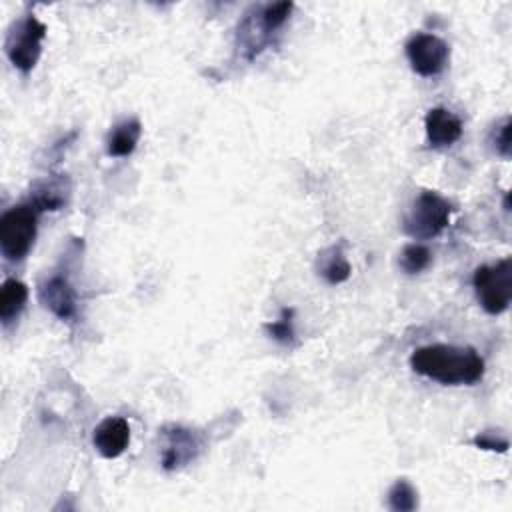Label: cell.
Masks as SVG:
<instances>
[{
	"label": "cell",
	"instance_id": "cell-1",
	"mask_svg": "<svg viewBox=\"0 0 512 512\" xmlns=\"http://www.w3.org/2000/svg\"><path fill=\"white\" fill-rule=\"evenodd\" d=\"M410 368L444 386H470L484 376V358L470 346L428 344L410 354Z\"/></svg>",
	"mask_w": 512,
	"mask_h": 512
},
{
	"label": "cell",
	"instance_id": "cell-2",
	"mask_svg": "<svg viewBox=\"0 0 512 512\" xmlns=\"http://www.w3.org/2000/svg\"><path fill=\"white\" fill-rule=\"evenodd\" d=\"M44 38L46 24L28 12L10 24L4 38V54L18 72L30 74L42 56Z\"/></svg>",
	"mask_w": 512,
	"mask_h": 512
},
{
	"label": "cell",
	"instance_id": "cell-3",
	"mask_svg": "<svg viewBox=\"0 0 512 512\" xmlns=\"http://www.w3.org/2000/svg\"><path fill=\"white\" fill-rule=\"evenodd\" d=\"M38 234V210L30 202L8 208L0 218V252L6 260H24Z\"/></svg>",
	"mask_w": 512,
	"mask_h": 512
},
{
	"label": "cell",
	"instance_id": "cell-4",
	"mask_svg": "<svg viewBox=\"0 0 512 512\" xmlns=\"http://www.w3.org/2000/svg\"><path fill=\"white\" fill-rule=\"evenodd\" d=\"M452 210V204L440 192L422 190L404 216L402 228L414 240L436 238L448 226Z\"/></svg>",
	"mask_w": 512,
	"mask_h": 512
},
{
	"label": "cell",
	"instance_id": "cell-5",
	"mask_svg": "<svg viewBox=\"0 0 512 512\" xmlns=\"http://www.w3.org/2000/svg\"><path fill=\"white\" fill-rule=\"evenodd\" d=\"M472 286L484 312L492 316L506 312L512 300V260L506 256L494 264L478 266Z\"/></svg>",
	"mask_w": 512,
	"mask_h": 512
},
{
	"label": "cell",
	"instance_id": "cell-6",
	"mask_svg": "<svg viewBox=\"0 0 512 512\" xmlns=\"http://www.w3.org/2000/svg\"><path fill=\"white\" fill-rule=\"evenodd\" d=\"M410 68L422 76L432 78L446 70L450 60V46L436 34L416 32L404 46Z\"/></svg>",
	"mask_w": 512,
	"mask_h": 512
},
{
	"label": "cell",
	"instance_id": "cell-7",
	"mask_svg": "<svg viewBox=\"0 0 512 512\" xmlns=\"http://www.w3.org/2000/svg\"><path fill=\"white\" fill-rule=\"evenodd\" d=\"M38 300L60 320H72L78 310L76 290L66 274H52L38 284Z\"/></svg>",
	"mask_w": 512,
	"mask_h": 512
},
{
	"label": "cell",
	"instance_id": "cell-8",
	"mask_svg": "<svg viewBox=\"0 0 512 512\" xmlns=\"http://www.w3.org/2000/svg\"><path fill=\"white\" fill-rule=\"evenodd\" d=\"M164 440L166 442L162 448V468L168 472L192 462L202 448L200 438L184 426L164 428Z\"/></svg>",
	"mask_w": 512,
	"mask_h": 512
},
{
	"label": "cell",
	"instance_id": "cell-9",
	"mask_svg": "<svg viewBox=\"0 0 512 512\" xmlns=\"http://www.w3.org/2000/svg\"><path fill=\"white\" fill-rule=\"evenodd\" d=\"M272 34L274 30L264 22L262 10L254 6L250 12L244 14L242 22L238 24V32H236L238 50L244 54L246 60H254L270 44Z\"/></svg>",
	"mask_w": 512,
	"mask_h": 512
},
{
	"label": "cell",
	"instance_id": "cell-10",
	"mask_svg": "<svg viewBox=\"0 0 512 512\" xmlns=\"http://www.w3.org/2000/svg\"><path fill=\"white\" fill-rule=\"evenodd\" d=\"M424 132L430 148H448L462 136V120L444 106H434L424 116Z\"/></svg>",
	"mask_w": 512,
	"mask_h": 512
},
{
	"label": "cell",
	"instance_id": "cell-11",
	"mask_svg": "<svg viewBox=\"0 0 512 512\" xmlns=\"http://www.w3.org/2000/svg\"><path fill=\"white\" fill-rule=\"evenodd\" d=\"M94 448L102 458H118L130 444V424L122 416H106L92 434Z\"/></svg>",
	"mask_w": 512,
	"mask_h": 512
},
{
	"label": "cell",
	"instance_id": "cell-12",
	"mask_svg": "<svg viewBox=\"0 0 512 512\" xmlns=\"http://www.w3.org/2000/svg\"><path fill=\"white\" fill-rule=\"evenodd\" d=\"M68 192H70V184L66 178L62 176L50 178L34 186L30 194V204L38 212H56L64 208V204L68 202Z\"/></svg>",
	"mask_w": 512,
	"mask_h": 512
},
{
	"label": "cell",
	"instance_id": "cell-13",
	"mask_svg": "<svg viewBox=\"0 0 512 512\" xmlns=\"http://www.w3.org/2000/svg\"><path fill=\"white\" fill-rule=\"evenodd\" d=\"M142 136V124L138 118H128L116 124L106 136V154L114 158L130 156Z\"/></svg>",
	"mask_w": 512,
	"mask_h": 512
},
{
	"label": "cell",
	"instance_id": "cell-14",
	"mask_svg": "<svg viewBox=\"0 0 512 512\" xmlns=\"http://www.w3.org/2000/svg\"><path fill=\"white\" fill-rule=\"evenodd\" d=\"M316 272L332 286L342 284L350 278L352 266H350V262H348L340 244H332V246L324 248L322 252H318Z\"/></svg>",
	"mask_w": 512,
	"mask_h": 512
},
{
	"label": "cell",
	"instance_id": "cell-15",
	"mask_svg": "<svg viewBox=\"0 0 512 512\" xmlns=\"http://www.w3.org/2000/svg\"><path fill=\"white\" fill-rule=\"evenodd\" d=\"M28 300V286L18 278H6L0 288V320L2 326L14 322Z\"/></svg>",
	"mask_w": 512,
	"mask_h": 512
},
{
	"label": "cell",
	"instance_id": "cell-16",
	"mask_svg": "<svg viewBox=\"0 0 512 512\" xmlns=\"http://www.w3.org/2000/svg\"><path fill=\"white\" fill-rule=\"evenodd\" d=\"M430 262H432V252H430L428 246H424V244H420V242H410V244H406V246L402 248L400 260H398L402 272H406V274H410V276L424 272V270L430 266Z\"/></svg>",
	"mask_w": 512,
	"mask_h": 512
},
{
	"label": "cell",
	"instance_id": "cell-17",
	"mask_svg": "<svg viewBox=\"0 0 512 512\" xmlns=\"http://www.w3.org/2000/svg\"><path fill=\"white\" fill-rule=\"evenodd\" d=\"M388 508L394 512L416 510L418 508V490L406 478H398L388 490Z\"/></svg>",
	"mask_w": 512,
	"mask_h": 512
},
{
	"label": "cell",
	"instance_id": "cell-18",
	"mask_svg": "<svg viewBox=\"0 0 512 512\" xmlns=\"http://www.w3.org/2000/svg\"><path fill=\"white\" fill-rule=\"evenodd\" d=\"M266 334L284 346H294L296 330H294V308H282L278 320L264 324Z\"/></svg>",
	"mask_w": 512,
	"mask_h": 512
},
{
	"label": "cell",
	"instance_id": "cell-19",
	"mask_svg": "<svg viewBox=\"0 0 512 512\" xmlns=\"http://www.w3.org/2000/svg\"><path fill=\"white\" fill-rule=\"evenodd\" d=\"M472 444L480 450H490V452H506L508 450V440L494 434L492 430H484L472 438Z\"/></svg>",
	"mask_w": 512,
	"mask_h": 512
},
{
	"label": "cell",
	"instance_id": "cell-20",
	"mask_svg": "<svg viewBox=\"0 0 512 512\" xmlns=\"http://www.w3.org/2000/svg\"><path fill=\"white\" fill-rule=\"evenodd\" d=\"M492 142L494 150L502 158H510V118H504L502 124H498V128L492 132Z\"/></svg>",
	"mask_w": 512,
	"mask_h": 512
}]
</instances>
